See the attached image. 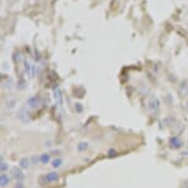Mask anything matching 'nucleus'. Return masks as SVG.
<instances>
[{"label":"nucleus","instance_id":"9b49d317","mask_svg":"<svg viewBox=\"0 0 188 188\" xmlns=\"http://www.w3.org/2000/svg\"><path fill=\"white\" fill-rule=\"evenodd\" d=\"M8 170V165H6V162H1V172H5V171Z\"/></svg>","mask_w":188,"mask_h":188},{"label":"nucleus","instance_id":"423d86ee","mask_svg":"<svg viewBox=\"0 0 188 188\" xmlns=\"http://www.w3.org/2000/svg\"><path fill=\"white\" fill-rule=\"evenodd\" d=\"M40 160H41L42 164H48L49 160H51V155L47 154V152H46V154H42L41 157H40Z\"/></svg>","mask_w":188,"mask_h":188},{"label":"nucleus","instance_id":"0eeeda50","mask_svg":"<svg viewBox=\"0 0 188 188\" xmlns=\"http://www.w3.org/2000/svg\"><path fill=\"white\" fill-rule=\"evenodd\" d=\"M157 104H159V102L156 101V100H152V101L150 102V109H151V112H154V111L157 109Z\"/></svg>","mask_w":188,"mask_h":188},{"label":"nucleus","instance_id":"1a4fd4ad","mask_svg":"<svg viewBox=\"0 0 188 188\" xmlns=\"http://www.w3.org/2000/svg\"><path fill=\"white\" fill-rule=\"evenodd\" d=\"M29 104H30V106H31L32 108H35V107H37V106H38V101H37L36 98H31L30 101H29Z\"/></svg>","mask_w":188,"mask_h":188},{"label":"nucleus","instance_id":"f8f14e48","mask_svg":"<svg viewBox=\"0 0 188 188\" xmlns=\"http://www.w3.org/2000/svg\"><path fill=\"white\" fill-rule=\"evenodd\" d=\"M15 188H25V186H24V183H22V182H17V183H16V186H15Z\"/></svg>","mask_w":188,"mask_h":188},{"label":"nucleus","instance_id":"f03ea898","mask_svg":"<svg viewBox=\"0 0 188 188\" xmlns=\"http://www.w3.org/2000/svg\"><path fill=\"white\" fill-rule=\"evenodd\" d=\"M58 178H59V176H58L57 172H49V173H47V176H46L47 182H55Z\"/></svg>","mask_w":188,"mask_h":188},{"label":"nucleus","instance_id":"ddd939ff","mask_svg":"<svg viewBox=\"0 0 188 188\" xmlns=\"http://www.w3.org/2000/svg\"><path fill=\"white\" fill-rule=\"evenodd\" d=\"M183 188H188V182H186V183H185V186H183Z\"/></svg>","mask_w":188,"mask_h":188},{"label":"nucleus","instance_id":"7ed1b4c3","mask_svg":"<svg viewBox=\"0 0 188 188\" xmlns=\"http://www.w3.org/2000/svg\"><path fill=\"white\" fill-rule=\"evenodd\" d=\"M170 145L172 146V148H181L182 146V141L178 139V138H171V140H170Z\"/></svg>","mask_w":188,"mask_h":188},{"label":"nucleus","instance_id":"f257e3e1","mask_svg":"<svg viewBox=\"0 0 188 188\" xmlns=\"http://www.w3.org/2000/svg\"><path fill=\"white\" fill-rule=\"evenodd\" d=\"M13 176H14L17 181H21L22 178H24V173H22L21 170L17 169V167H14V169H13Z\"/></svg>","mask_w":188,"mask_h":188},{"label":"nucleus","instance_id":"39448f33","mask_svg":"<svg viewBox=\"0 0 188 188\" xmlns=\"http://www.w3.org/2000/svg\"><path fill=\"white\" fill-rule=\"evenodd\" d=\"M29 166H30V160L27 157H24V159L20 160V167L21 169L27 170V169H29Z\"/></svg>","mask_w":188,"mask_h":188},{"label":"nucleus","instance_id":"20e7f679","mask_svg":"<svg viewBox=\"0 0 188 188\" xmlns=\"http://www.w3.org/2000/svg\"><path fill=\"white\" fill-rule=\"evenodd\" d=\"M9 176L6 173H1V176H0V185H1V187H5L6 185H9Z\"/></svg>","mask_w":188,"mask_h":188},{"label":"nucleus","instance_id":"9d476101","mask_svg":"<svg viewBox=\"0 0 188 188\" xmlns=\"http://www.w3.org/2000/svg\"><path fill=\"white\" fill-rule=\"evenodd\" d=\"M87 146H88V144H87V143H80L79 145H77V149H79L80 151H82V150H86Z\"/></svg>","mask_w":188,"mask_h":188},{"label":"nucleus","instance_id":"6e6552de","mask_svg":"<svg viewBox=\"0 0 188 188\" xmlns=\"http://www.w3.org/2000/svg\"><path fill=\"white\" fill-rule=\"evenodd\" d=\"M62 160H60V159H55V160H53V167L54 169H58V167H60V166H62Z\"/></svg>","mask_w":188,"mask_h":188}]
</instances>
